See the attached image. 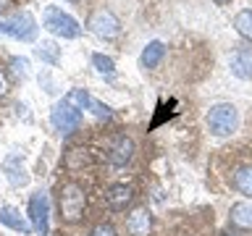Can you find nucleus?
Instances as JSON below:
<instances>
[{
	"mask_svg": "<svg viewBox=\"0 0 252 236\" xmlns=\"http://www.w3.org/2000/svg\"><path fill=\"white\" fill-rule=\"evenodd\" d=\"M84 207H87L84 186L76 184V181H66V184L58 189V210H61V218L66 220V223H76V220H82Z\"/></svg>",
	"mask_w": 252,
	"mask_h": 236,
	"instance_id": "nucleus-1",
	"label": "nucleus"
},
{
	"mask_svg": "<svg viewBox=\"0 0 252 236\" xmlns=\"http://www.w3.org/2000/svg\"><path fill=\"white\" fill-rule=\"evenodd\" d=\"M42 29H47L50 34L55 37H63V39H76L82 34V27L74 16L63 13V8L58 5H47L42 11Z\"/></svg>",
	"mask_w": 252,
	"mask_h": 236,
	"instance_id": "nucleus-2",
	"label": "nucleus"
},
{
	"mask_svg": "<svg viewBox=\"0 0 252 236\" xmlns=\"http://www.w3.org/2000/svg\"><path fill=\"white\" fill-rule=\"evenodd\" d=\"M239 126V110L231 102H218L210 108L208 113V129L213 137H228L231 131H236Z\"/></svg>",
	"mask_w": 252,
	"mask_h": 236,
	"instance_id": "nucleus-3",
	"label": "nucleus"
},
{
	"mask_svg": "<svg viewBox=\"0 0 252 236\" xmlns=\"http://www.w3.org/2000/svg\"><path fill=\"white\" fill-rule=\"evenodd\" d=\"M0 31L13 39H21V42H34L39 27H37V19L29 11H21V13H13L11 19L0 21Z\"/></svg>",
	"mask_w": 252,
	"mask_h": 236,
	"instance_id": "nucleus-4",
	"label": "nucleus"
},
{
	"mask_svg": "<svg viewBox=\"0 0 252 236\" xmlns=\"http://www.w3.org/2000/svg\"><path fill=\"white\" fill-rule=\"evenodd\" d=\"M50 123L53 129L63 134V137H68V134H74L79 126H82V110L71 108L68 102H55L53 105V113H50Z\"/></svg>",
	"mask_w": 252,
	"mask_h": 236,
	"instance_id": "nucleus-5",
	"label": "nucleus"
},
{
	"mask_svg": "<svg viewBox=\"0 0 252 236\" xmlns=\"http://www.w3.org/2000/svg\"><path fill=\"white\" fill-rule=\"evenodd\" d=\"M29 223L39 236H47V228H50V197L47 192H34L29 197Z\"/></svg>",
	"mask_w": 252,
	"mask_h": 236,
	"instance_id": "nucleus-6",
	"label": "nucleus"
},
{
	"mask_svg": "<svg viewBox=\"0 0 252 236\" xmlns=\"http://www.w3.org/2000/svg\"><path fill=\"white\" fill-rule=\"evenodd\" d=\"M87 29L92 31V34H97L102 39H113L121 34V21H118V16L113 11H108V8H100V11H94L90 16V21H87Z\"/></svg>",
	"mask_w": 252,
	"mask_h": 236,
	"instance_id": "nucleus-7",
	"label": "nucleus"
},
{
	"mask_svg": "<svg viewBox=\"0 0 252 236\" xmlns=\"http://www.w3.org/2000/svg\"><path fill=\"white\" fill-rule=\"evenodd\" d=\"M134 200V189L129 184H113L108 189V194H105V202H108V207L110 210H116V212H121L126 210L131 205Z\"/></svg>",
	"mask_w": 252,
	"mask_h": 236,
	"instance_id": "nucleus-8",
	"label": "nucleus"
},
{
	"mask_svg": "<svg viewBox=\"0 0 252 236\" xmlns=\"http://www.w3.org/2000/svg\"><path fill=\"white\" fill-rule=\"evenodd\" d=\"M110 163L113 165H126L134 157V142L126 137V134H118L113 139V145H110Z\"/></svg>",
	"mask_w": 252,
	"mask_h": 236,
	"instance_id": "nucleus-9",
	"label": "nucleus"
},
{
	"mask_svg": "<svg viewBox=\"0 0 252 236\" xmlns=\"http://www.w3.org/2000/svg\"><path fill=\"white\" fill-rule=\"evenodd\" d=\"M0 223H3V226H8V228H13V231H19V234H24V236L34 231L29 220L24 218V215H21V212L16 210V207H11V205H5V207H0Z\"/></svg>",
	"mask_w": 252,
	"mask_h": 236,
	"instance_id": "nucleus-10",
	"label": "nucleus"
},
{
	"mask_svg": "<svg viewBox=\"0 0 252 236\" xmlns=\"http://www.w3.org/2000/svg\"><path fill=\"white\" fill-rule=\"evenodd\" d=\"M126 231L131 236H150L153 231V218H150V212L145 207L134 210L129 218H126Z\"/></svg>",
	"mask_w": 252,
	"mask_h": 236,
	"instance_id": "nucleus-11",
	"label": "nucleus"
},
{
	"mask_svg": "<svg viewBox=\"0 0 252 236\" xmlns=\"http://www.w3.org/2000/svg\"><path fill=\"white\" fill-rule=\"evenodd\" d=\"M231 226L236 228H244V231H252V200H242V202H234L231 205Z\"/></svg>",
	"mask_w": 252,
	"mask_h": 236,
	"instance_id": "nucleus-12",
	"label": "nucleus"
},
{
	"mask_svg": "<svg viewBox=\"0 0 252 236\" xmlns=\"http://www.w3.org/2000/svg\"><path fill=\"white\" fill-rule=\"evenodd\" d=\"M228 66H231V74L236 79H252V50H236Z\"/></svg>",
	"mask_w": 252,
	"mask_h": 236,
	"instance_id": "nucleus-13",
	"label": "nucleus"
},
{
	"mask_svg": "<svg viewBox=\"0 0 252 236\" xmlns=\"http://www.w3.org/2000/svg\"><path fill=\"white\" fill-rule=\"evenodd\" d=\"M163 55H165V45L160 42V39H153V42L145 45L139 60H142V66H145V68H155L158 63L163 60Z\"/></svg>",
	"mask_w": 252,
	"mask_h": 236,
	"instance_id": "nucleus-14",
	"label": "nucleus"
},
{
	"mask_svg": "<svg viewBox=\"0 0 252 236\" xmlns=\"http://www.w3.org/2000/svg\"><path fill=\"white\" fill-rule=\"evenodd\" d=\"M234 189L252 200V165H242L234 173Z\"/></svg>",
	"mask_w": 252,
	"mask_h": 236,
	"instance_id": "nucleus-15",
	"label": "nucleus"
},
{
	"mask_svg": "<svg viewBox=\"0 0 252 236\" xmlns=\"http://www.w3.org/2000/svg\"><path fill=\"white\" fill-rule=\"evenodd\" d=\"M5 176H8V181H11L13 186H19V184H27V173H24V168H21V160L16 155H11L5 160Z\"/></svg>",
	"mask_w": 252,
	"mask_h": 236,
	"instance_id": "nucleus-16",
	"label": "nucleus"
},
{
	"mask_svg": "<svg viewBox=\"0 0 252 236\" xmlns=\"http://www.w3.org/2000/svg\"><path fill=\"white\" fill-rule=\"evenodd\" d=\"M234 29L239 31V34L244 37V39H250L252 42V8H244V11H239L234 16Z\"/></svg>",
	"mask_w": 252,
	"mask_h": 236,
	"instance_id": "nucleus-17",
	"label": "nucleus"
},
{
	"mask_svg": "<svg viewBox=\"0 0 252 236\" xmlns=\"http://www.w3.org/2000/svg\"><path fill=\"white\" fill-rule=\"evenodd\" d=\"M63 102H68V105L76 108V110H90V105H92V94L87 92V89H71V92H66Z\"/></svg>",
	"mask_w": 252,
	"mask_h": 236,
	"instance_id": "nucleus-18",
	"label": "nucleus"
},
{
	"mask_svg": "<svg viewBox=\"0 0 252 236\" xmlns=\"http://www.w3.org/2000/svg\"><path fill=\"white\" fill-rule=\"evenodd\" d=\"M37 58L42 60V63H50V66H58V60H61V47L55 45V42H42L37 47Z\"/></svg>",
	"mask_w": 252,
	"mask_h": 236,
	"instance_id": "nucleus-19",
	"label": "nucleus"
},
{
	"mask_svg": "<svg viewBox=\"0 0 252 236\" xmlns=\"http://www.w3.org/2000/svg\"><path fill=\"white\" fill-rule=\"evenodd\" d=\"M92 66L97 68L102 76H113V74H116L113 58H108V55H102V53H94V55H92Z\"/></svg>",
	"mask_w": 252,
	"mask_h": 236,
	"instance_id": "nucleus-20",
	"label": "nucleus"
},
{
	"mask_svg": "<svg viewBox=\"0 0 252 236\" xmlns=\"http://www.w3.org/2000/svg\"><path fill=\"white\" fill-rule=\"evenodd\" d=\"M90 110H92V113L97 116V118H110V108L105 105V102H100L97 97H92V105H90Z\"/></svg>",
	"mask_w": 252,
	"mask_h": 236,
	"instance_id": "nucleus-21",
	"label": "nucleus"
},
{
	"mask_svg": "<svg viewBox=\"0 0 252 236\" xmlns=\"http://www.w3.org/2000/svg\"><path fill=\"white\" fill-rule=\"evenodd\" d=\"M90 236H116V228L110 226V223H97L90 231Z\"/></svg>",
	"mask_w": 252,
	"mask_h": 236,
	"instance_id": "nucleus-22",
	"label": "nucleus"
},
{
	"mask_svg": "<svg viewBox=\"0 0 252 236\" xmlns=\"http://www.w3.org/2000/svg\"><path fill=\"white\" fill-rule=\"evenodd\" d=\"M11 66H13V71L16 74H27V68H29V60L27 58H11Z\"/></svg>",
	"mask_w": 252,
	"mask_h": 236,
	"instance_id": "nucleus-23",
	"label": "nucleus"
},
{
	"mask_svg": "<svg viewBox=\"0 0 252 236\" xmlns=\"http://www.w3.org/2000/svg\"><path fill=\"white\" fill-rule=\"evenodd\" d=\"M5 92V79H3V74H0V94Z\"/></svg>",
	"mask_w": 252,
	"mask_h": 236,
	"instance_id": "nucleus-24",
	"label": "nucleus"
},
{
	"mask_svg": "<svg viewBox=\"0 0 252 236\" xmlns=\"http://www.w3.org/2000/svg\"><path fill=\"white\" fill-rule=\"evenodd\" d=\"M216 3H220V5H223V3H231V0H216Z\"/></svg>",
	"mask_w": 252,
	"mask_h": 236,
	"instance_id": "nucleus-25",
	"label": "nucleus"
},
{
	"mask_svg": "<svg viewBox=\"0 0 252 236\" xmlns=\"http://www.w3.org/2000/svg\"><path fill=\"white\" fill-rule=\"evenodd\" d=\"M220 236H234V234H228V231H226V234H220Z\"/></svg>",
	"mask_w": 252,
	"mask_h": 236,
	"instance_id": "nucleus-26",
	"label": "nucleus"
},
{
	"mask_svg": "<svg viewBox=\"0 0 252 236\" xmlns=\"http://www.w3.org/2000/svg\"><path fill=\"white\" fill-rule=\"evenodd\" d=\"M0 11H3V5H0Z\"/></svg>",
	"mask_w": 252,
	"mask_h": 236,
	"instance_id": "nucleus-27",
	"label": "nucleus"
},
{
	"mask_svg": "<svg viewBox=\"0 0 252 236\" xmlns=\"http://www.w3.org/2000/svg\"><path fill=\"white\" fill-rule=\"evenodd\" d=\"M71 3H76V0H71Z\"/></svg>",
	"mask_w": 252,
	"mask_h": 236,
	"instance_id": "nucleus-28",
	"label": "nucleus"
}]
</instances>
